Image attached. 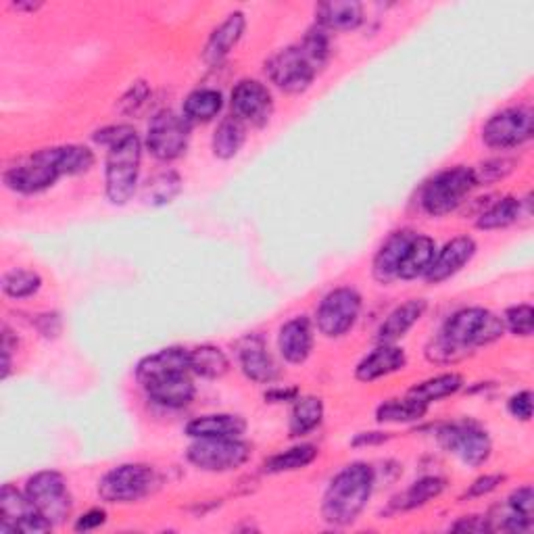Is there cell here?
<instances>
[{
    "instance_id": "6",
    "label": "cell",
    "mask_w": 534,
    "mask_h": 534,
    "mask_svg": "<svg viewBox=\"0 0 534 534\" xmlns=\"http://www.w3.org/2000/svg\"><path fill=\"white\" fill-rule=\"evenodd\" d=\"M63 178L59 165V149H42L23 159L17 165L5 169L3 182L9 190L19 194H38L53 188L57 180Z\"/></svg>"
},
{
    "instance_id": "25",
    "label": "cell",
    "mask_w": 534,
    "mask_h": 534,
    "mask_svg": "<svg viewBox=\"0 0 534 534\" xmlns=\"http://www.w3.org/2000/svg\"><path fill=\"white\" fill-rule=\"evenodd\" d=\"M315 19L326 32H351L363 23V5L357 0H328L315 7Z\"/></svg>"
},
{
    "instance_id": "8",
    "label": "cell",
    "mask_w": 534,
    "mask_h": 534,
    "mask_svg": "<svg viewBox=\"0 0 534 534\" xmlns=\"http://www.w3.org/2000/svg\"><path fill=\"white\" fill-rule=\"evenodd\" d=\"M534 134V113L528 105L507 107L487 119L482 126V142L495 151L524 147Z\"/></svg>"
},
{
    "instance_id": "46",
    "label": "cell",
    "mask_w": 534,
    "mask_h": 534,
    "mask_svg": "<svg viewBox=\"0 0 534 534\" xmlns=\"http://www.w3.org/2000/svg\"><path fill=\"white\" fill-rule=\"evenodd\" d=\"M507 411L520 422H530V418H532V393L520 391L514 397H509Z\"/></svg>"
},
{
    "instance_id": "15",
    "label": "cell",
    "mask_w": 534,
    "mask_h": 534,
    "mask_svg": "<svg viewBox=\"0 0 534 534\" xmlns=\"http://www.w3.org/2000/svg\"><path fill=\"white\" fill-rule=\"evenodd\" d=\"M230 105L234 117L255 128H263L270 124V119L274 115L272 92L257 80H240L232 90Z\"/></svg>"
},
{
    "instance_id": "18",
    "label": "cell",
    "mask_w": 534,
    "mask_h": 534,
    "mask_svg": "<svg viewBox=\"0 0 534 534\" xmlns=\"http://www.w3.org/2000/svg\"><path fill=\"white\" fill-rule=\"evenodd\" d=\"M142 388L155 405L167 409H184L194 401V395H197V388H194V382L188 372H176L155 378Z\"/></svg>"
},
{
    "instance_id": "14",
    "label": "cell",
    "mask_w": 534,
    "mask_h": 534,
    "mask_svg": "<svg viewBox=\"0 0 534 534\" xmlns=\"http://www.w3.org/2000/svg\"><path fill=\"white\" fill-rule=\"evenodd\" d=\"M36 505L30 501L26 491H17L13 484H5L0 491V534H42L51 532Z\"/></svg>"
},
{
    "instance_id": "40",
    "label": "cell",
    "mask_w": 534,
    "mask_h": 534,
    "mask_svg": "<svg viewBox=\"0 0 534 534\" xmlns=\"http://www.w3.org/2000/svg\"><path fill=\"white\" fill-rule=\"evenodd\" d=\"M299 46L303 48V53L309 57V61L320 71L326 67L332 55V44H330V34L324 28L320 26L309 28L303 40L299 42Z\"/></svg>"
},
{
    "instance_id": "16",
    "label": "cell",
    "mask_w": 534,
    "mask_h": 534,
    "mask_svg": "<svg viewBox=\"0 0 534 534\" xmlns=\"http://www.w3.org/2000/svg\"><path fill=\"white\" fill-rule=\"evenodd\" d=\"M478 251L476 240L472 236H455L447 245L436 253L434 263L424 276L428 284H443L445 280L459 274L474 259Z\"/></svg>"
},
{
    "instance_id": "29",
    "label": "cell",
    "mask_w": 534,
    "mask_h": 534,
    "mask_svg": "<svg viewBox=\"0 0 534 534\" xmlns=\"http://www.w3.org/2000/svg\"><path fill=\"white\" fill-rule=\"evenodd\" d=\"M224 109V96L215 88H199L186 96L182 115L188 124H209Z\"/></svg>"
},
{
    "instance_id": "24",
    "label": "cell",
    "mask_w": 534,
    "mask_h": 534,
    "mask_svg": "<svg viewBox=\"0 0 534 534\" xmlns=\"http://www.w3.org/2000/svg\"><path fill=\"white\" fill-rule=\"evenodd\" d=\"M176 372H190V351L184 347H167L138 361L136 380L144 386L155 378Z\"/></svg>"
},
{
    "instance_id": "23",
    "label": "cell",
    "mask_w": 534,
    "mask_h": 534,
    "mask_svg": "<svg viewBox=\"0 0 534 534\" xmlns=\"http://www.w3.org/2000/svg\"><path fill=\"white\" fill-rule=\"evenodd\" d=\"M428 309V303L424 299H409L395 307L391 313L386 315V320L380 324L376 332V341L378 345H397L407 332L414 328Z\"/></svg>"
},
{
    "instance_id": "45",
    "label": "cell",
    "mask_w": 534,
    "mask_h": 534,
    "mask_svg": "<svg viewBox=\"0 0 534 534\" xmlns=\"http://www.w3.org/2000/svg\"><path fill=\"white\" fill-rule=\"evenodd\" d=\"M505 503H507L509 507H512V509H516V512L522 514L524 518L534 520V493H532L530 484H526V487L516 489L512 495L507 497Z\"/></svg>"
},
{
    "instance_id": "27",
    "label": "cell",
    "mask_w": 534,
    "mask_h": 534,
    "mask_svg": "<svg viewBox=\"0 0 534 534\" xmlns=\"http://www.w3.org/2000/svg\"><path fill=\"white\" fill-rule=\"evenodd\" d=\"M439 253L436 242L430 236L416 234L414 240L409 242V247L403 255V261L399 265L397 280H418L424 278L434 263V257Z\"/></svg>"
},
{
    "instance_id": "49",
    "label": "cell",
    "mask_w": 534,
    "mask_h": 534,
    "mask_svg": "<svg viewBox=\"0 0 534 534\" xmlns=\"http://www.w3.org/2000/svg\"><path fill=\"white\" fill-rule=\"evenodd\" d=\"M107 522V512L105 509H90V512L82 514L78 518V522L74 524V528L78 532H90V530H96L99 526H103Z\"/></svg>"
},
{
    "instance_id": "7",
    "label": "cell",
    "mask_w": 534,
    "mask_h": 534,
    "mask_svg": "<svg viewBox=\"0 0 534 534\" xmlns=\"http://www.w3.org/2000/svg\"><path fill=\"white\" fill-rule=\"evenodd\" d=\"M436 439L441 447L455 455L468 468H480L493 453V441L489 432L476 422H453L443 424L436 430Z\"/></svg>"
},
{
    "instance_id": "9",
    "label": "cell",
    "mask_w": 534,
    "mask_h": 534,
    "mask_svg": "<svg viewBox=\"0 0 534 534\" xmlns=\"http://www.w3.org/2000/svg\"><path fill=\"white\" fill-rule=\"evenodd\" d=\"M251 453V445L242 439H194L186 459L203 472L224 474L245 466Z\"/></svg>"
},
{
    "instance_id": "10",
    "label": "cell",
    "mask_w": 534,
    "mask_h": 534,
    "mask_svg": "<svg viewBox=\"0 0 534 534\" xmlns=\"http://www.w3.org/2000/svg\"><path fill=\"white\" fill-rule=\"evenodd\" d=\"M26 495L53 528L65 524L71 516V495L67 489V480L55 470H42L30 476L26 482Z\"/></svg>"
},
{
    "instance_id": "13",
    "label": "cell",
    "mask_w": 534,
    "mask_h": 534,
    "mask_svg": "<svg viewBox=\"0 0 534 534\" xmlns=\"http://www.w3.org/2000/svg\"><path fill=\"white\" fill-rule=\"evenodd\" d=\"M190 144V124L184 115L174 111H159L149 124L147 149L163 163L180 159Z\"/></svg>"
},
{
    "instance_id": "2",
    "label": "cell",
    "mask_w": 534,
    "mask_h": 534,
    "mask_svg": "<svg viewBox=\"0 0 534 534\" xmlns=\"http://www.w3.org/2000/svg\"><path fill=\"white\" fill-rule=\"evenodd\" d=\"M376 487V472L372 466L355 461L338 472L322 497V518L334 528H345L357 522L368 507Z\"/></svg>"
},
{
    "instance_id": "35",
    "label": "cell",
    "mask_w": 534,
    "mask_h": 534,
    "mask_svg": "<svg viewBox=\"0 0 534 534\" xmlns=\"http://www.w3.org/2000/svg\"><path fill=\"white\" fill-rule=\"evenodd\" d=\"M428 414V405L422 401L407 397V399H395L378 405L376 420L380 424H414L420 422Z\"/></svg>"
},
{
    "instance_id": "32",
    "label": "cell",
    "mask_w": 534,
    "mask_h": 534,
    "mask_svg": "<svg viewBox=\"0 0 534 534\" xmlns=\"http://www.w3.org/2000/svg\"><path fill=\"white\" fill-rule=\"evenodd\" d=\"M522 213H524V201L522 199L503 197L478 215L476 228L484 230V232L503 230V228L514 226L522 217Z\"/></svg>"
},
{
    "instance_id": "3",
    "label": "cell",
    "mask_w": 534,
    "mask_h": 534,
    "mask_svg": "<svg viewBox=\"0 0 534 534\" xmlns=\"http://www.w3.org/2000/svg\"><path fill=\"white\" fill-rule=\"evenodd\" d=\"M142 165V140L136 130L107 149L105 194L111 205H128L138 188Z\"/></svg>"
},
{
    "instance_id": "50",
    "label": "cell",
    "mask_w": 534,
    "mask_h": 534,
    "mask_svg": "<svg viewBox=\"0 0 534 534\" xmlns=\"http://www.w3.org/2000/svg\"><path fill=\"white\" fill-rule=\"evenodd\" d=\"M451 530H457V532H491V526H489V520L482 518V516H466L461 518L459 522H455L451 526Z\"/></svg>"
},
{
    "instance_id": "48",
    "label": "cell",
    "mask_w": 534,
    "mask_h": 534,
    "mask_svg": "<svg viewBox=\"0 0 534 534\" xmlns=\"http://www.w3.org/2000/svg\"><path fill=\"white\" fill-rule=\"evenodd\" d=\"M132 132H134V128L124 126V124H121V126H107L103 130H96L92 138H94L96 144H101V147L109 149V147H113L115 142H119L121 138H126Z\"/></svg>"
},
{
    "instance_id": "36",
    "label": "cell",
    "mask_w": 534,
    "mask_h": 534,
    "mask_svg": "<svg viewBox=\"0 0 534 534\" xmlns=\"http://www.w3.org/2000/svg\"><path fill=\"white\" fill-rule=\"evenodd\" d=\"M320 451L315 445L309 443H301L290 447L286 451L276 453L274 457H270L265 461V472L267 474H284V472H297L307 468L309 464H313L315 459H318Z\"/></svg>"
},
{
    "instance_id": "19",
    "label": "cell",
    "mask_w": 534,
    "mask_h": 534,
    "mask_svg": "<svg viewBox=\"0 0 534 534\" xmlns=\"http://www.w3.org/2000/svg\"><path fill=\"white\" fill-rule=\"evenodd\" d=\"M414 236H416L414 230H397L382 242L372 261V276L376 282L386 286L397 280L399 265Z\"/></svg>"
},
{
    "instance_id": "17",
    "label": "cell",
    "mask_w": 534,
    "mask_h": 534,
    "mask_svg": "<svg viewBox=\"0 0 534 534\" xmlns=\"http://www.w3.org/2000/svg\"><path fill=\"white\" fill-rule=\"evenodd\" d=\"M238 363L240 370L251 382L272 384L278 378V366L272 355L267 353L265 341L259 334H247L238 343Z\"/></svg>"
},
{
    "instance_id": "41",
    "label": "cell",
    "mask_w": 534,
    "mask_h": 534,
    "mask_svg": "<svg viewBox=\"0 0 534 534\" xmlns=\"http://www.w3.org/2000/svg\"><path fill=\"white\" fill-rule=\"evenodd\" d=\"M487 520H489L491 532L501 530V532H509V534H526L534 526V520L524 518L507 503L493 507V512H491V516H487Z\"/></svg>"
},
{
    "instance_id": "38",
    "label": "cell",
    "mask_w": 534,
    "mask_h": 534,
    "mask_svg": "<svg viewBox=\"0 0 534 534\" xmlns=\"http://www.w3.org/2000/svg\"><path fill=\"white\" fill-rule=\"evenodd\" d=\"M0 286H3V293L9 299L23 301V299H30L38 293V290L42 288V278L38 272L23 270V267H13V270L5 272Z\"/></svg>"
},
{
    "instance_id": "21",
    "label": "cell",
    "mask_w": 534,
    "mask_h": 534,
    "mask_svg": "<svg viewBox=\"0 0 534 534\" xmlns=\"http://www.w3.org/2000/svg\"><path fill=\"white\" fill-rule=\"evenodd\" d=\"M245 28H247L245 13L242 11L230 13L220 26L211 32L203 51V61L211 67L220 65L234 51V46L240 42L242 34H245Z\"/></svg>"
},
{
    "instance_id": "51",
    "label": "cell",
    "mask_w": 534,
    "mask_h": 534,
    "mask_svg": "<svg viewBox=\"0 0 534 534\" xmlns=\"http://www.w3.org/2000/svg\"><path fill=\"white\" fill-rule=\"evenodd\" d=\"M391 439V434L386 432H359L351 441L353 447H366V445H380Z\"/></svg>"
},
{
    "instance_id": "22",
    "label": "cell",
    "mask_w": 534,
    "mask_h": 534,
    "mask_svg": "<svg viewBox=\"0 0 534 534\" xmlns=\"http://www.w3.org/2000/svg\"><path fill=\"white\" fill-rule=\"evenodd\" d=\"M407 366V355L401 347L397 345H378L372 353L363 357L357 368H355V378L359 382L372 384L380 378H386L391 374L401 372Z\"/></svg>"
},
{
    "instance_id": "11",
    "label": "cell",
    "mask_w": 534,
    "mask_h": 534,
    "mask_svg": "<svg viewBox=\"0 0 534 534\" xmlns=\"http://www.w3.org/2000/svg\"><path fill=\"white\" fill-rule=\"evenodd\" d=\"M361 295L353 286H338L315 309V326L326 338H341L359 320Z\"/></svg>"
},
{
    "instance_id": "52",
    "label": "cell",
    "mask_w": 534,
    "mask_h": 534,
    "mask_svg": "<svg viewBox=\"0 0 534 534\" xmlns=\"http://www.w3.org/2000/svg\"><path fill=\"white\" fill-rule=\"evenodd\" d=\"M299 397V388H272L265 393L267 403H288Z\"/></svg>"
},
{
    "instance_id": "12",
    "label": "cell",
    "mask_w": 534,
    "mask_h": 534,
    "mask_svg": "<svg viewBox=\"0 0 534 534\" xmlns=\"http://www.w3.org/2000/svg\"><path fill=\"white\" fill-rule=\"evenodd\" d=\"M265 74L282 92L303 94L311 88L315 76L320 74V69L309 61L299 44H293L267 59Z\"/></svg>"
},
{
    "instance_id": "31",
    "label": "cell",
    "mask_w": 534,
    "mask_h": 534,
    "mask_svg": "<svg viewBox=\"0 0 534 534\" xmlns=\"http://www.w3.org/2000/svg\"><path fill=\"white\" fill-rule=\"evenodd\" d=\"M447 489V480L441 476H424L416 480L407 491H403L399 497L393 501V509L397 512H411V509L424 507L432 499L441 497L443 491Z\"/></svg>"
},
{
    "instance_id": "42",
    "label": "cell",
    "mask_w": 534,
    "mask_h": 534,
    "mask_svg": "<svg viewBox=\"0 0 534 534\" xmlns=\"http://www.w3.org/2000/svg\"><path fill=\"white\" fill-rule=\"evenodd\" d=\"M532 318H534L532 305L520 303V305L507 307L501 320H503L505 330H509L514 336L528 338V336H532Z\"/></svg>"
},
{
    "instance_id": "43",
    "label": "cell",
    "mask_w": 534,
    "mask_h": 534,
    "mask_svg": "<svg viewBox=\"0 0 534 534\" xmlns=\"http://www.w3.org/2000/svg\"><path fill=\"white\" fill-rule=\"evenodd\" d=\"M514 169H516L514 159L501 157V159H489V161L480 163L478 167H472V172H474L476 184L484 186V184H495V182L507 178L509 174L514 172Z\"/></svg>"
},
{
    "instance_id": "33",
    "label": "cell",
    "mask_w": 534,
    "mask_h": 534,
    "mask_svg": "<svg viewBox=\"0 0 534 534\" xmlns=\"http://www.w3.org/2000/svg\"><path fill=\"white\" fill-rule=\"evenodd\" d=\"M190 372L207 380L224 378L230 372V359L215 345L194 347L190 349Z\"/></svg>"
},
{
    "instance_id": "4",
    "label": "cell",
    "mask_w": 534,
    "mask_h": 534,
    "mask_svg": "<svg viewBox=\"0 0 534 534\" xmlns=\"http://www.w3.org/2000/svg\"><path fill=\"white\" fill-rule=\"evenodd\" d=\"M476 186L472 167L457 165L443 169L422 188L420 205L430 217H445L464 205Z\"/></svg>"
},
{
    "instance_id": "1",
    "label": "cell",
    "mask_w": 534,
    "mask_h": 534,
    "mask_svg": "<svg viewBox=\"0 0 534 534\" xmlns=\"http://www.w3.org/2000/svg\"><path fill=\"white\" fill-rule=\"evenodd\" d=\"M503 332V320L493 311L484 307L459 309L426 345L424 355L436 366H451L470 357L476 349L497 343Z\"/></svg>"
},
{
    "instance_id": "44",
    "label": "cell",
    "mask_w": 534,
    "mask_h": 534,
    "mask_svg": "<svg viewBox=\"0 0 534 534\" xmlns=\"http://www.w3.org/2000/svg\"><path fill=\"white\" fill-rule=\"evenodd\" d=\"M149 99H151L149 84L144 80H138L117 101V109H119V113H124V115H136V113H140V109L144 105L149 103Z\"/></svg>"
},
{
    "instance_id": "37",
    "label": "cell",
    "mask_w": 534,
    "mask_h": 534,
    "mask_svg": "<svg viewBox=\"0 0 534 534\" xmlns=\"http://www.w3.org/2000/svg\"><path fill=\"white\" fill-rule=\"evenodd\" d=\"M182 192V178L174 169H165L161 174H155L149 182L147 188H144V199H147L149 205L161 207L169 205L178 194Z\"/></svg>"
},
{
    "instance_id": "53",
    "label": "cell",
    "mask_w": 534,
    "mask_h": 534,
    "mask_svg": "<svg viewBox=\"0 0 534 534\" xmlns=\"http://www.w3.org/2000/svg\"><path fill=\"white\" fill-rule=\"evenodd\" d=\"M11 7H13V9H17V11H28V13H34V11H38V9L42 7V3H13Z\"/></svg>"
},
{
    "instance_id": "34",
    "label": "cell",
    "mask_w": 534,
    "mask_h": 534,
    "mask_svg": "<svg viewBox=\"0 0 534 534\" xmlns=\"http://www.w3.org/2000/svg\"><path fill=\"white\" fill-rule=\"evenodd\" d=\"M461 386H464V378H461V374L447 372V374H439V376L428 378V380L416 384L407 393V397H414V399H418L430 407L432 403L443 401V399L455 395L457 391H461Z\"/></svg>"
},
{
    "instance_id": "26",
    "label": "cell",
    "mask_w": 534,
    "mask_h": 534,
    "mask_svg": "<svg viewBox=\"0 0 534 534\" xmlns=\"http://www.w3.org/2000/svg\"><path fill=\"white\" fill-rule=\"evenodd\" d=\"M247 430V422L236 414H211L188 422L186 436L190 439H240Z\"/></svg>"
},
{
    "instance_id": "39",
    "label": "cell",
    "mask_w": 534,
    "mask_h": 534,
    "mask_svg": "<svg viewBox=\"0 0 534 534\" xmlns=\"http://www.w3.org/2000/svg\"><path fill=\"white\" fill-rule=\"evenodd\" d=\"M59 149V165L63 176H80L94 167V153L82 144H63Z\"/></svg>"
},
{
    "instance_id": "47",
    "label": "cell",
    "mask_w": 534,
    "mask_h": 534,
    "mask_svg": "<svg viewBox=\"0 0 534 534\" xmlns=\"http://www.w3.org/2000/svg\"><path fill=\"white\" fill-rule=\"evenodd\" d=\"M505 480V476L501 474H484L480 478H476L472 484H470V489L466 491V497L474 499V497H484V495H491L493 491L499 489V484Z\"/></svg>"
},
{
    "instance_id": "20",
    "label": "cell",
    "mask_w": 534,
    "mask_h": 534,
    "mask_svg": "<svg viewBox=\"0 0 534 534\" xmlns=\"http://www.w3.org/2000/svg\"><path fill=\"white\" fill-rule=\"evenodd\" d=\"M313 341V326L309 318L297 315V318L282 324L278 334V351L284 361L293 363V366H301L313 351Z\"/></svg>"
},
{
    "instance_id": "30",
    "label": "cell",
    "mask_w": 534,
    "mask_h": 534,
    "mask_svg": "<svg viewBox=\"0 0 534 534\" xmlns=\"http://www.w3.org/2000/svg\"><path fill=\"white\" fill-rule=\"evenodd\" d=\"M324 420V403L320 397H297L293 409H290L288 420V434L293 439H301V436L311 434Z\"/></svg>"
},
{
    "instance_id": "5",
    "label": "cell",
    "mask_w": 534,
    "mask_h": 534,
    "mask_svg": "<svg viewBox=\"0 0 534 534\" xmlns=\"http://www.w3.org/2000/svg\"><path fill=\"white\" fill-rule=\"evenodd\" d=\"M159 474L147 464H121L99 480V497L105 503L128 505L149 497L159 487Z\"/></svg>"
},
{
    "instance_id": "28",
    "label": "cell",
    "mask_w": 534,
    "mask_h": 534,
    "mask_svg": "<svg viewBox=\"0 0 534 534\" xmlns=\"http://www.w3.org/2000/svg\"><path fill=\"white\" fill-rule=\"evenodd\" d=\"M245 142H247V124L238 117L230 115L217 124L211 138V151L217 159L230 161L240 153L242 147H245Z\"/></svg>"
}]
</instances>
